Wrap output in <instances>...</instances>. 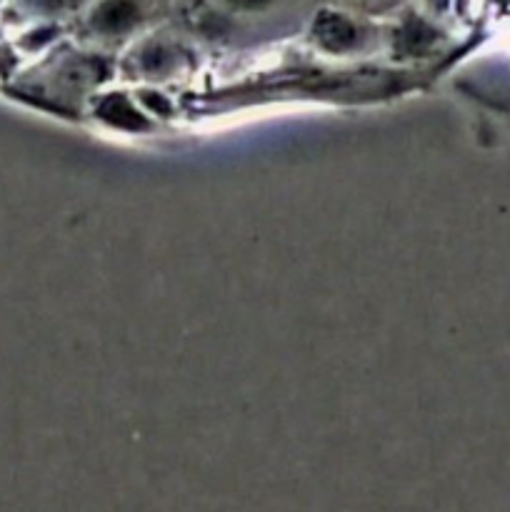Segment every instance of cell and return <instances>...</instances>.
<instances>
[{
  "label": "cell",
  "instance_id": "3957f363",
  "mask_svg": "<svg viewBox=\"0 0 510 512\" xmlns=\"http://www.w3.org/2000/svg\"><path fill=\"white\" fill-rule=\"evenodd\" d=\"M100 115H103L108 123L118 125V128H140V125H143V118H140V115L135 113L133 105L125 98H120V95H113V98L105 100V103L100 105Z\"/></svg>",
  "mask_w": 510,
  "mask_h": 512
},
{
  "label": "cell",
  "instance_id": "7a4b0ae2",
  "mask_svg": "<svg viewBox=\"0 0 510 512\" xmlns=\"http://www.w3.org/2000/svg\"><path fill=\"white\" fill-rule=\"evenodd\" d=\"M138 18V8L130 0H108L103 8L95 13V25L108 33H118V30L130 28Z\"/></svg>",
  "mask_w": 510,
  "mask_h": 512
},
{
  "label": "cell",
  "instance_id": "277c9868",
  "mask_svg": "<svg viewBox=\"0 0 510 512\" xmlns=\"http://www.w3.org/2000/svg\"><path fill=\"white\" fill-rule=\"evenodd\" d=\"M233 3L243 5V8H255V5H263V3H268V0H233Z\"/></svg>",
  "mask_w": 510,
  "mask_h": 512
},
{
  "label": "cell",
  "instance_id": "6da1fadb",
  "mask_svg": "<svg viewBox=\"0 0 510 512\" xmlns=\"http://www.w3.org/2000/svg\"><path fill=\"white\" fill-rule=\"evenodd\" d=\"M315 35L330 50H343L355 43V28L335 13H323L315 23Z\"/></svg>",
  "mask_w": 510,
  "mask_h": 512
}]
</instances>
